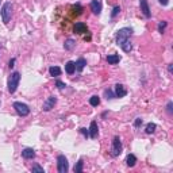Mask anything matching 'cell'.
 <instances>
[{"label":"cell","mask_w":173,"mask_h":173,"mask_svg":"<svg viewBox=\"0 0 173 173\" xmlns=\"http://www.w3.org/2000/svg\"><path fill=\"white\" fill-rule=\"evenodd\" d=\"M104 96H106L107 99H110V100H111V99H114V97H116V96H115V93H114L111 89H106V91H104Z\"/></svg>","instance_id":"cell-25"},{"label":"cell","mask_w":173,"mask_h":173,"mask_svg":"<svg viewBox=\"0 0 173 173\" xmlns=\"http://www.w3.org/2000/svg\"><path fill=\"white\" fill-rule=\"evenodd\" d=\"M89 104L92 107H97L99 104H100V97H99V96H92L89 99Z\"/></svg>","instance_id":"cell-21"},{"label":"cell","mask_w":173,"mask_h":173,"mask_svg":"<svg viewBox=\"0 0 173 173\" xmlns=\"http://www.w3.org/2000/svg\"><path fill=\"white\" fill-rule=\"evenodd\" d=\"M156 127H157V126H156L154 125V123H147V126H146V134H153L154 133V131H156Z\"/></svg>","instance_id":"cell-23"},{"label":"cell","mask_w":173,"mask_h":173,"mask_svg":"<svg viewBox=\"0 0 173 173\" xmlns=\"http://www.w3.org/2000/svg\"><path fill=\"white\" fill-rule=\"evenodd\" d=\"M31 172H41V173H43V168L42 166H39V165H34L31 168Z\"/></svg>","instance_id":"cell-27"},{"label":"cell","mask_w":173,"mask_h":173,"mask_svg":"<svg viewBox=\"0 0 173 173\" xmlns=\"http://www.w3.org/2000/svg\"><path fill=\"white\" fill-rule=\"evenodd\" d=\"M85 65H86V60L85 58H79L75 62V67H76V71L77 72H81L83 69L85 68Z\"/></svg>","instance_id":"cell-16"},{"label":"cell","mask_w":173,"mask_h":173,"mask_svg":"<svg viewBox=\"0 0 173 173\" xmlns=\"http://www.w3.org/2000/svg\"><path fill=\"white\" fill-rule=\"evenodd\" d=\"M91 10H92V12L95 15H100V12H101L100 0H92V2H91Z\"/></svg>","instance_id":"cell-10"},{"label":"cell","mask_w":173,"mask_h":173,"mask_svg":"<svg viewBox=\"0 0 173 173\" xmlns=\"http://www.w3.org/2000/svg\"><path fill=\"white\" fill-rule=\"evenodd\" d=\"M14 108L16 111V114L20 115V116H27L30 114V108H28L27 104H24L22 101H15L14 103Z\"/></svg>","instance_id":"cell-6"},{"label":"cell","mask_w":173,"mask_h":173,"mask_svg":"<svg viewBox=\"0 0 173 173\" xmlns=\"http://www.w3.org/2000/svg\"><path fill=\"white\" fill-rule=\"evenodd\" d=\"M56 103H57V97L56 96H49L46 100H45V103H43L42 110L43 111H50L53 107L56 106Z\"/></svg>","instance_id":"cell-7"},{"label":"cell","mask_w":173,"mask_h":173,"mask_svg":"<svg viewBox=\"0 0 173 173\" xmlns=\"http://www.w3.org/2000/svg\"><path fill=\"white\" fill-rule=\"evenodd\" d=\"M166 26H168V22H165V20L160 22V23H158V32H161V34H164V32H165Z\"/></svg>","instance_id":"cell-24"},{"label":"cell","mask_w":173,"mask_h":173,"mask_svg":"<svg viewBox=\"0 0 173 173\" xmlns=\"http://www.w3.org/2000/svg\"><path fill=\"white\" fill-rule=\"evenodd\" d=\"M139 6H141L142 14L145 15L146 18H150L151 12H150V7H149V3H147V0H139Z\"/></svg>","instance_id":"cell-8"},{"label":"cell","mask_w":173,"mask_h":173,"mask_svg":"<svg viewBox=\"0 0 173 173\" xmlns=\"http://www.w3.org/2000/svg\"><path fill=\"white\" fill-rule=\"evenodd\" d=\"M122 142H121V138L119 137H114L112 139V146H111V156L112 157H118L119 154L122 153Z\"/></svg>","instance_id":"cell-5"},{"label":"cell","mask_w":173,"mask_h":173,"mask_svg":"<svg viewBox=\"0 0 173 173\" xmlns=\"http://www.w3.org/2000/svg\"><path fill=\"white\" fill-rule=\"evenodd\" d=\"M0 14H2L3 22L6 23V24H8V22H10V19H11V15H12V4L10 2L4 3L2 11H0Z\"/></svg>","instance_id":"cell-3"},{"label":"cell","mask_w":173,"mask_h":173,"mask_svg":"<svg viewBox=\"0 0 173 173\" xmlns=\"http://www.w3.org/2000/svg\"><path fill=\"white\" fill-rule=\"evenodd\" d=\"M49 73H50V76L57 77V76L61 75V69L58 67H50L49 68Z\"/></svg>","instance_id":"cell-19"},{"label":"cell","mask_w":173,"mask_h":173,"mask_svg":"<svg viewBox=\"0 0 173 173\" xmlns=\"http://www.w3.org/2000/svg\"><path fill=\"white\" fill-rule=\"evenodd\" d=\"M119 12H121V7H119V6H115L114 7V10H112V12H111V18H115V16H116L118 14H119Z\"/></svg>","instance_id":"cell-26"},{"label":"cell","mask_w":173,"mask_h":173,"mask_svg":"<svg viewBox=\"0 0 173 173\" xmlns=\"http://www.w3.org/2000/svg\"><path fill=\"white\" fill-rule=\"evenodd\" d=\"M56 85H57V88H60V89H64L65 86H67V84H65V83H62V81H60V80L56 83Z\"/></svg>","instance_id":"cell-29"},{"label":"cell","mask_w":173,"mask_h":173,"mask_svg":"<svg viewBox=\"0 0 173 173\" xmlns=\"http://www.w3.org/2000/svg\"><path fill=\"white\" fill-rule=\"evenodd\" d=\"M126 164H127V166L133 168L135 164H137V157H135L134 154H129V156L126 157Z\"/></svg>","instance_id":"cell-17"},{"label":"cell","mask_w":173,"mask_h":173,"mask_svg":"<svg viewBox=\"0 0 173 173\" xmlns=\"http://www.w3.org/2000/svg\"><path fill=\"white\" fill-rule=\"evenodd\" d=\"M14 65H15V58H12L11 61H10V62H8V68H14Z\"/></svg>","instance_id":"cell-32"},{"label":"cell","mask_w":173,"mask_h":173,"mask_svg":"<svg viewBox=\"0 0 173 173\" xmlns=\"http://www.w3.org/2000/svg\"><path fill=\"white\" fill-rule=\"evenodd\" d=\"M142 123H143L142 119H141V118H137V119H135V122H134V126H135V127H139V126L142 125Z\"/></svg>","instance_id":"cell-31"},{"label":"cell","mask_w":173,"mask_h":173,"mask_svg":"<svg viewBox=\"0 0 173 173\" xmlns=\"http://www.w3.org/2000/svg\"><path fill=\"white\" fill-rule=\"evenodd\" d=\"M127 95V89L125 88L123 84H116L115 85V96L116 97H125Z\"/></svg>","instance_id":"cell-11"},{"label":"cell","mask_w":173,"mask_h":173,"mask_svg":"<svg viewBox=\"0 0 173 173\" xmlns=\"http://www.w3.org/2000/svg\"><path fill=\"white\" fill-rule=\"evenodd\" d=\"M72 11H73V14H76V15H81V14H83V11H84V8L81 7L80 4H76V6L72 7Z\"/></svg>","instance_id":"cell-22"},{"label":"cell","mask_w":173,"mask_h":173,"mask_svg":"<svg viewBox=\"0 0 173 173\" xmlns=\"http://www.w3.org/2000/svg\"><path fill=\"white\" fill-rule=\"evenodd\" d=\"M76 71V67H75V62L73 61H68L67 64H65V72L68 73V75H73Z\"/></svg>","instance_id":"cell-14"},{"label":"cell","mask_w":173,"mask_h":173,"mask_svg":"<svg viewBox=\"0 0 173 173\" xmlns=\"http://www.w3.org/2000/svg\"><path fill=\"white\" fill-rule=\"evenodd\" d=\"M172 107H173V103L169 101V103L166 104V111H168V114H172V112H173V108H172Z\"/></svg>","instance_id":"cell-28"},{"label":"cell","mask_w":173,"mask_h":173,"mask_svg":"<svg viewBox=\"0 0 173 173\" xmlns=\"http://www.w3.org/2000/svg\"><path fill=\"white\" fill-rule=\"evenodd\" d=\"M131 34H133V28L123 27V28H121V30L116 32V35H115L116 43L122 47V50L126 52V53H130L131 49H133V45H131V42H130Z\"/></svg>","instance_id":"cell-1"},{"label":"cell","mask_w":173,"mask_h":173,"mask_svg":"<svg viewBox=\"0 0 173 173\" xmlns=\"http://www.w3.org/2000/svg\"><path fill=\"white\" fill-rule=\"evenodd\" d=\"M83 166H84V161H83V158H80L79 162H77L75 165V168H73V171H75V173H81L83 172Z\"/></svg>","instance_id":"cell-20"},{"label":"cell","mask_w":173,"mask_h":173,"mask_svg":"<svg viewBox=\"0 0 173 173\" xmlns=\"http://www.w3.org/2000/svg\"><path fill=\"white\" fill-rule=\"evenodd\" d=\"M57 171L60 173H67L69 171V164H68V160L65 156L60 154L57 157Z\"/></svg>","instance_id":"cell-4"},{"label":"cell","mask_w":173,"mask_h":173,"mask_svg":"<svg viewBox=\"0 0 173 173\" xmlns=\"http://www.w3.org/2000/svg\"><path fill=\"white\" fill-rule=\"evenodd\" d=\"M88 131H89V138H96V137H97L99 127H97V123L95 122V121L91 122V126H89Z\"/></svg>","instance_id":"cell-12"},{"label":"cell","mask_w":173,"mask_h":173,"mask_svg":"<svg viewBox=\"0 0 173 173\" xmlns=\"http://www.w3.org/2000/svg\"><path fill=\"white\" fill-rule=\"evenodd\" d=\"M168 71H169V73H172V71H173V65L172 64L168 65Z\"/></svg>","instance_id":"cell-34"},{"label":"cell","mask_w":173,"mask_h":173,"mask_svg":"<svg viewBox=\"0 0 173 173\" xmlns=\"http://www.w3.org/2000/svg\"><path fill=\"white\" fill-rule=\"evenodd\" d=\"M22 157L26 160H31L35 157V150L31 149V147H26V149L22 150Z\"/></svg>","instance_id":"cell-13"},{"label":"cell","mask_w":173,"mask_h":173,"mask_svg":"<svg viewBox=\"0 0 173 173\" xmlns=\"http://www.w3.org/2000/svg\"><path fill=\"white\" fill-rule=\"evenodd\" d=\"M19 81H20V73L19 72L11 73L10 77H8V83H7L8 92L15 93V91H16V88H18V85H19Z\"/></svg>","instance_id":"cell-2"},{"label":"cell","mask_w":173,"mask_h":173,"mask_svg":"<svg viewBox=\"0 0 173 173\" xmlns=\"http://www.w3.org/2000/svg\"><path fill=\"white\" fill-rule=\"evenodd\" d=\"M73 31L76 32V34H85V32H88V27H86V24L83 23V22H77L75 24V27H73Z\"/></svg>","instance_id":"cell-9"},{"label":"cell","mask_w":173,"mask_h":173,"mask_svg":"<svg viewBox=\"0 0 173 173\" xmlns=\"http://www.w3.org/2000/svg\"><path fill=\"white\" fill-rule=\"evenodd\" d=\"M75 46H76V42L73 39H67L65 41V43H64V47H65V50H73L75 49Z\"/></svg>","instance_id":"cell-18"},{"label":"cell","mask_w":173,"mask_h":173,"mask_svg":"<svg viewBox=\"0 0 173 173\" xmlns=\"http://www.w3.org/2000/svg\"><path fill=\"white\" fill-rule=\"evenodd\" d=\"M80 133H81V134H84V137H85V138H88V137H89V131H88V129H80Z\"/></svg>","instance_id":"cell-30"},{"label":"cell","mask_w":173,"mask_h":173,"mask_svg":"<svg viewBox=\"0 0 173 173\" xmlns=\"http://www.w3.org/2000/svg\"><path fill=\"white\" fill-rule=\"evenodd\" d=\"M119 61H121V56H119V54H110V56H107V62L111 64V65L118 64Z\"/></svg>","instance_id":"cell-15"},{"label":"cell","mask_w":173,"mask_h":173,"mask_svg":"<svg viewBox=\"0 0 173 173\" xmlns=\"http://www.w3.org/2000/svg\"><path fill=\"white\" fill-rule=\"evenodd\" d=\"M160 4H162V6H168V3H169V0H158Z\"/></svg>","instance_id":"cell-33"}]
</instances>
